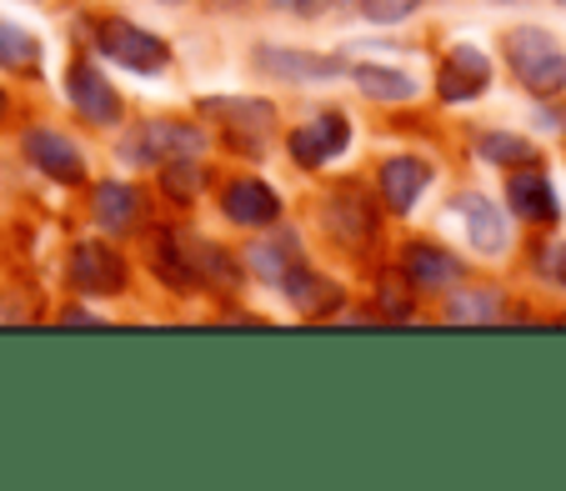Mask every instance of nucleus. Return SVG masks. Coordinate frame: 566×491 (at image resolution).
<instances>
[{"instance_id": "nucleus-7", "label": "nucleus", "mask_w": 566, "mask_h": 491, "mask_svg": "<svg viewBox=\"0 0 566 491\" xmlns=\"http://www.w3.org/2000/svg\"><path fill=\"white\" fill-rule=\"evenodd\" d=\"M286 146H291V156H296V166L321 171L326 160H336L352 146V121H346L342 111H321V116H311L301 130H291Z\"/></svg>"}, {"instance_id": "nucleus-22", "label": "nucleus", "mask_w": 566, "mask_h": 491, "mask_svg": "<svg viewBox=\"0 0 566 491\" xmlns=\"http://www.w3.org/2000/svg\"><path fill=\"white\" fill-rule=\"evenodd\" d=\"M476 156L492 160V166L516 171V166H532V160H536V146L526 136H512V130H486V136L476 140Z\"/></svg>"}, {"instance_id": "nucleus-32", "label": "nucleus", "mask_w": 566, "mask_h": 491, "mask_svg": "<svg viewBox=\"0 0 566 491\" xmlns=\"http://www.w3.org/2000/svg\"><path fill=\"white\" fill-rule=\"evenodd\" d=\"M556 6H566V0H556Z\"/></svg>"}, {"instance_id": "nucleus-30", "label": "nucleus", "mask_w": 566, "mask_h": 491, "mask_svg": "<svg viewBox=\"0 0 566 491\" xmlns=\"http://www.w3.org/2000/svg\"><path fill=\"white\" fill-rule=\"evenodd\" d=\"M160 6H186V0H160Z\"/></svg>"}, {"instance_id": "nucleus-31", "label": "nucleus", "mask_w": 566, "mask_h": 491, "mask_svg": "<svg viewBox=\"0 0 566 491\" xmlns=\"http://www.w3.org/2000/svg\"><path fill=\"white\" fill-rule=\"evenodd\" d=\"M0 111H6V91H0Z\"/></svg>"}, {"instance_id": "nucleus-16", "label": "nucleus", "mask_w": 566, "mask_h": 491, "mask_svg": "<svg viewBox=\"0 0 566 491\" xmlns=\"http://www.w3.org/2000/svg\"><path fill=\"white\" fill-rule=\"evenodd\" d=\"M206 150V130L181 126V121H150L136 140V156L140 160H181V156H201Z\"/></svg>"}, {"instance_id": "nucleus-4", "label": "nucleus", "mask_w": 566, "mask_h": 491, "mask_svg": "<svg viewBox=\"0 0 566 491\" xmlns=\"http://www.w3.org/2000/svg\"><path fill=\"white\" fill-rule=\"evenodd\" d=\"M321 231L332 236L342 251H366L376 241V206L366 201L361 186H342L321 201Z\"/></svg>"}, {"instance_id": "nucleus-9", "label": "nucleus", "mask_w": 566, "mask_h": 491, "mask_svg": "<svg viewBox=\"0 0 566 491\" xmlns=\"http://www.w3.org/2000/svg\"><path fill=\"white\" fill-rule=\"evenodd\" d=\"M21 150H25V160H31L35 171H45L51 181H61V186H81V181H86V156H81V150H75L61 130L31 126V130H25V140H21Z\"/></svg>"}, {"instance_id": "nucleus-20", "label": "nucleus", "mask_w": 566, "mask_h": 491, "mask_svg": "<svg viewBox=\"0 0 566 491\" xmlns=\"http://www.w3.org/2000/svg\"><path fill=\"white\" fill-rule=\"evenodd\" d=\"M247 267L256 271L261 281H271V286H276V281L286 276L291 267H301V241L286 231V236H276V241L251 245V251H247Z\"/></svg>"}, {"instance_id": "nucleus-6", "label": "nucleus", "mask_w": 566, "mask_h": 491, "mask_svg": "<svg viewBox=\"0 0 566 491\" xmlns=\"http://www.w3.org/2000/svg\"><path fill=\"white\" fill-rule=\"evenodd\" d=\"M65 271H71V286L81 296H120L126 291V261L106 241H81L71 251V267Z\"/></svg>"}, {"instance_id": "nucleus-13", "label": "nucleus", "mask_w": 566, "mask_h": 491, "mask_svg": "<svg viewBox=\"0 0 566 491\" xmlns=\"http://www.w3.org/2000/svg\"><path fill=\"white\" fill-rule=\"evenodd\" d=\"M91 216L106 236H130L140 221H146V196L130 181H101L91 191Z\"/></svg>"}, {"instance_id": "nucleus-27", "label": "nucleus", "mask_w": 566, "mask_h": 491, "mask_svg": "<svg viewBox=\"0 0 566 491\" xmlns=\"http://www.w3.org/2000/svg\"><path fill=\"white\" fill-rule=\"evenodd\" d=\"M407 286H411V276H407ZM407 286H401L396 276L381 281V296H376V301H381L386 316H411V291H407Z\"/></svg>"}, {"instance_id": "nucleus-15", "label": "nucleus", "mask_w": 566, "mask_h": 491, "mask_svg": "<svg viewBox=\"0 0 566 491\" xmlns=\"http://www.w3.org/2000/svg\"><path fill=\"white\" fill-rule=\"evenodd\" d=\"M506 201H512L516 216H526V221H542V226L562 216V201H556L546 171H536V160H532V166H516V171H512V181H506Z\"/></svg>"}, {"instance_id": "nucleus-28", "label": "nucleus", "mask_w": 566, "mask_h": 491, "mask_svg": "<svg viewBox=\"0 0 566 491\" xmlns=\"http://www.w3.org/2000/svg\"><path fill=\"white\" fill-rule=\"evenodd\" d=\"M536 267H542L552 281H562V286H566V245H542V257H536Z\"/></svg>"}, {"instance_id": "nucleus-1", "label": "nucleus", "mask_w": 566, "mask_h": 491, "mask_svg": "<svg viewBox=\"0 0 566 491\" xmlns=\"http://www.w3.org/2000/svg\"><path fill=\"white\" fill-rule=\"evenodd\" d=\"M150 271H156L171 291H196L201 281H231L235 276L221 245L196 236V231L156 236V245H150Z\"/></svg>"}, {"instance_id": "nucleus-29", "label": "nucleus", "mask_w": 566, "mask_h": 491, "mask_svg": "<svg viewBox=\"0 0 566 491\" xmlns=\"http://www.w3.org/2000/svg\"><path fill=\"white\" fill-rule=\"evenodd\" d=\"M286 11H296L301 21H316V15H326V11H336V6H346V0H281Z\"/></svg>"}, {"instance_id": "nucleus-21", "label": "nucleus", "mask_w": 566, "mask_h": 491, "mask_svg": "<svg viewBox=\"0 0 566 491\" xmlns=\"http://www.w3.org/2000/svg\"><path fill=\"white\" fill-rule=\"evenodd\" d=\"M352 81L366 91L371 101H411L417 96V81L407 71H391V65H352Z\"/></svg>"}, {"instance_id": "nucleus-5", "label": "nucleus", "mask_w": 566, "mask_h": 491, "mask_svg": "<svg viewBox=\"0 0 566 491\" xmlns=\"http://www.w3.org/2000/svg\"><path fill=\"white\" fill-rule=\"evenodd\" d=\"M201 116L221 121L231 146H247L251 156H256V150L271 140V130H276L271 101H256V96H211V101H201Z\"/></svg>"}, {"instance_id": "nucleus-24", "label": "nucleus", "mask_w": 566, "mask_h": 491, "mask_svg": "<svg viewBox=\"0 0 566 491\" xmlns=\"http://www.w3.org/2000/svg\"><path fill=\"white\" fill-rule=\"evenodd\" d=\"M160 186L171 201H196L206 186V171H201V156H181V160H160Z\"/></svg>"}, {"instance_id": "nucleus-11", "label": "nucleus", "mask_w": 566, "mask_h": 491, "mask_svg": "<svg viewBox=\"0 0 566 491\" xmlns=\"http://www.w3.org/2000/svg\"><path fill=\"white\" fill-rule=\"evenodd\" d=\"M65 91H71V106L91 121V126H116L120 121V96L111 91V81L96 71V65L75 61L65 71Z\"/></svg>"}, {"instance_id": "nucleus-33", "label": "nucleus", "mask_w": 566, "mask_h": 491, "mask_svg": "<svg viewBox=\"0 0 566 491\" xmlns=\"http://www.w3.org/2000/svg\"><path fill=\"white\" fill-rule=\"evenodd\" d=\"M276 6H281V0H276Z\"/></svg>"}, {"instance_id": "nucleus-19", "label": "nucleus", "mask_w": 566, "mask_h": 491, "mask_svg": "<svg viewBox=\"0 0 566 491\" xmlns=\"http://www.w3.org/2000/svg\"><path fill=\"white\" fill-rule=\"evenodd\" d=\"M281 291H286V301L296 311H306V316H321V311H336V301H342V291H336V281L316 276V271L301 261V267H291L286 276L276 281Z\"/></svg>"}, {"instance_id": "nucleus-2", "label": "nucleus", "mask_w": 566, "mask_h": 491, "mask_svg": "<svg viewBox=\"0 0 566 491\" xmlns=\"http://www.w3.org/2000/svg\"><path fill=\"white\" fill-rule=\"evenodd\" d=\"M506 61H512V75L532 96L552 101L566 91V51L542 25H516V31L506 35Z\"/></svg>"}, {"instance_id": "nucleus-14", "label": "nucleus", "mask_w": 566, "mask_h": 491, "mask_svg": "<svg viewBox=\"0 0 566 491\" xmlns=\"http://www.w3.org/2000/svg\"><path fill=\"white\" fill-rule=\"evenodd\" d=\"M457 211H461V221H467V236H471V245H476V251L502 257L506 245H512V226H506V216L496 211V201H486L481 191L457 196Z\"/></svg>"}, {"instance_id": "nucleus-10", "label": "nucleus", "mask_w": 566, "mask_h": 491, "mask_svg": "<svg viewBox=\"0 0 566 491\" xmlns=\"http://www.w3.org/2000/svg\"><path fill=\"white\" fill-rule=\"evenodd\" d=\"M221 211H226V221H235V226L266 231V226H276V221H281V196L271 191V186L261 181V176H241V181L226 186Z\"/></svg>"}, {"instance_id": "nucleus-26", "label": "nucleus", "mask_w": 566, "mask_h": 491, "mask_svg": "<svg viewBox=\"0 0 566 491\" xmlns=\"http://www.w3.org/2000/svg\"><path fill=\"white\" fill-rule=\"evenodd\" d=\"M421 0H356V11L366 15V21L376 25H396V21H407L411 11H417Z\"/></svg>"}, {"instance_id": "nucleus-23", "label": "nucleus", "mask_w": 566, "mask_h": 491, "mask_svg": "<svg viewBox=\"0 0 566 491\" xmlns=\"http://www.w3.org/2000/svg\"><path fill=\"white\" fill-rule=\"evenodd\" d=\"M0 65L15 75H31L35 65H41V41H35L31 31H21V25L0 21Z\"/></svg>"}, {"instance_id": "nucleus-25", "label": "nucleus", "mask_w": 566, "mask_h": 491, "mask_svg": "<svg viewBox=\"0 0 566 491\" xmlns=\"http://www.w3.org/2000/svg\"><path fill=\"white\" fill-rule=\"evenodd\" d=\"M502 316V296L492 286H476V291H451L447 296V321H496Z\"/></svg>"}, {"instance_id": "nucleus-8", "label": "nucleus", "mask_w": 566, "mask_h": 491, "mask_svg": "<svg viewBox=\"0 0 566 491\" xmlns=\"http://www.w3.org/2000/svg\"><path fill=\"white\" fill-rule=\"evenodd\" d=\"M486 91H492V61H486V51H476V45H451L437 71V96L461 106V101H476V96H486Z\"/></svg>"}, {"instance_id": "nucleus-17", "label": "nucleus", "mask_w": 566, "mask_h": 491, "mask_svg": "<svg viewBox=\"0 0 566 491\" xmlns=\"http://www.w3.org/2000/svg\"><path fill=\"white\" fill-rule=\"evenodd\" d=\"M427 186H431V166L421 156H391L381 166V196H386V206H391L396 216L417 211V201H421Z\"/></svg>"}, {"instance_id": "nucleus-18", "label": "nucleus", "mask_w": 566, "mask_h": 491, "mask_svg": "<svg viewBox=\"0 0 566 491\" xmlns=\"http://www.w3.org/2000/svg\"><path fill=\"white\" fill-rule=\"evenodd\" d=\"M407 276H411V286H421V291H447L467 276V267H461L451 251H441V245L417 241V245H407Z\"/></svg>"}, {"instance_id": "nucleus-12", "label": "nucleus", "mask_w": 566, "mask_h": 491, "mask_svg": "<svg viewBox=\"0 0 566 491\" xmlns=\"http://www.w3.org/2000/svg\"><path fill=\"white\" fill-rule=\"evenodd\" d=\"M256 65L266 75H281V81H336V75H346L342 55H316L296 51V45H256Z\"/></svg>"}, {"instance_id": "nucleus-3", "label": "nucleus", "mask_w": 566, "mask_h": 491, "mask_svg": "<svg viewBox=\"0 0 566 491\" xmlns=\"http://www.w3.org/2000/svg\"><path fill=\"white\" fill-rule=\"evenodd\" d=\"M96 45L111 55L116 65H126V71L136 75H156L171 65V51H166V41L150 31H140L136 21H120V15H111V21L96 25Z\"/></svg>"}]
</instances>
